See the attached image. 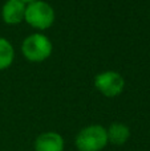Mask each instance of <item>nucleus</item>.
Instances as JSON below:
<instances>
[{"mask_svg": "<svg viewBox=\"0 0 150 151\" xmlns=\"http://www.w3.org/2000/svg\"><path fill=\"white\" fill-rule=\"evenodd\" d=\"M21 52L29 63H43L53 52V44L44 33H32L23 40Z\"/></svg>", "mask_w": 150, "mask_h": 151, "instance_id": "1", "label": "nucleus"}, {"mask_svg": "<svg viewBox=\"0 0 150 151\" xmlns=\"http://www.w3.org/2000/svg\"><path fill=\"white\" fill-rule=\"evenodd\" d=\"M108 133L101 125H89L80 130L74 145L79 151H101L108 145Z\"/></svg>", "mask_w": 150, "mask_h": 151, "instance_id": "3", "label": "nucleus"}, {"mask_svg": "<svg viewBox=\"0 0 150 151\" xmlns=\"http://www.w3.org/2000/svg\"><path fill=\"white\" fill-rule=\"evenodd\" d=\"M56 19V13L53 7L44 0L28 3L25 7V16L24 21L29 24L32 28L44 31L53 25Z\"/></svg>", "mask_w": 150, "mask_h": 151, "instance_id": "2", "label": "nucleus"}, {"mask_svg": "<svg viewBox=\"0 0 150 151\" xmlns=\"http://www.w3.org/2000/svg\"><path fill=\"white\" fill-rule=\"evenodd\" d=\"M35 151H64V138L55 131H45L35 141Z\"/></svg>", "mask_w": 150, "mask_h": 151, "instance_id": "6", "label": "nucleus"}, {"mask_svg": "<svg viewBox=\"0 0 150 151\" xmlns=\"http://www.w3.org/2000/svg\"><path fill=\"white\" fill-rule=\"evenodd\" d=\"M21 1H24L25 4H28V3H32V1H36V0H21Z\"/></svg>", "mask_w": 150, "mask_h": 151, "instance_id": "9", "label": "nucleus"}, {"mask_svg": "<svg viewBox=\"0 0 150 151\" xmlns=\"http://www.w3.org/2000/svg\"><path fill=\"white\" fill-rule=\"evenodd\" d=\"M106 133H108V142L116 146H122L130 138L129 127L121 122H113L106 129Z\"/></svg>", "mask_w": 150, "mask_h": 151, "instance_id": "7", "label": "nucleus"}, {"mask_svg": "<svg viewBox=\"0 0 150 151\" xmlns=\"http://www.w3.org/2000/svg\"><path fill=\"white\" fill-rule=\"evenodd\" d=\"M27 4L21 0H7L1 8V17L5 24L16 25L24 21Z\"/></svg>", "mask_w": 150, "mask_h": 151, "instance_id": "5", "label": "nucleus"}, {"mask_svg": "<svg viewBox=\"0 0 150 151\" xmlns=\"http://www.w3.org/2000/svg\"><path fill=\"white\" fill-rule=\"evenodd\" d=\"M15 60V49L9 40L0 37V70L9 68Z\"/></svg>", "mask_w": 150, "mask_h": 151, "instance_id": "8", "label": "nucleus"}, {"mask_svg": "<svg viewBox=\"0 0 150 151\" xmlns=\"http://www.w3.org/2000/svg\"><path fill=\"white\" fill-rule=\"evenodd\" d=\"M94 88L108 98L117 97L124 91L125 80L118 72L105 70L94 77Z\"/></svg>", "mask_w": 150, "mask_h": 151, "instance_id": "4", "label": "nucleus"}]
</instances>
